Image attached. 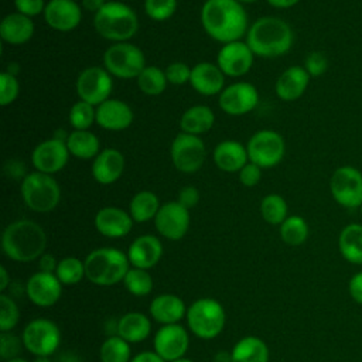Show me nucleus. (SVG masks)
<instances>
[{"mask_svg":"<svg viewBox=\"0 0 362 362\" xmlns=\"http://www.w3.org/2000/svg\"><path fill=\"white\" fill-rule=\"evenodd\" d=\"M163 256V245L154 235H141L136 238L129 249L127 257L133 267L148 270L154 267Z\"/></svg>","mask_w":362,"mask_h":362,"instance_id":"obj_26","label":"nucleus"},{"mask_svg":"<svg viewBox=\"0 0 362 362\" xmlns=\"http://www.w3.org/2000/svg\"><path fill=\"white\" fill-rule=\"evenodd\" d=\"M329 192L334 201L348 209L362 205V173L354 165H341L329 178Z\"/></svg>","mask_w":362,"mask_h":362,"instance_id":"obj_10","label":"nucleus"},{"mask_svg":"<svg viewBox=\"0 0 362 362\" xmlns=\"http://www.w3.org/2000/svg\"><path fill=\"white\" fill-rule=\"evenodd\" d=\"M199 18L204 31L221 44L239 41L249 30L247 11L238 0H206Z\"/></svg>","mask_w":362,"mask_h":362,"instance_id":"obj_1","label":"nucleus"},{"mask_svg":"<svg viewBox=\"0 0 362 362\" xmlns=\"http://www.w3.org/2000/svg\"><path fill=\"white\" fill-rule=\"evenodd\" d=\"M189 337L187 329L180 324L163 325L154 335V352L165 362L182 358L188 349Z\"/></svg>","mask_w":362,"mask_h":362,"instance_id":"obj_18","label":"nucleus"},{"mask_svg":"<svg viewBox=\"0 0 362 362\" xmlns=\"http://www.w3.org/2000/svg\"><path fill=\"white\" fill-rule=\"evenodd\" d=\"M238 177L242 185L245 187H255L262 180V168L259 165H256L252 161H247L239 171H238Z\"/></svg>","mask_w":362,"mask_h":362,"instance_id":"obj_49","label":"nucleus"},{"mask_svg":"<svg viewBox=\"0 0 362 362\" xmlns=\"http://www.w3.org/2000/svg\"><path fill=\"white\" fill-rule=\"evenodd\" d=\"M151 331V322L143 313L132 311L122 315L116 325V332L129 344L144 341Z\"/></svg>","mask_w":362,"mask_h":362,"instance_id":"obj_30","label":"nucleus"},{"mask_svg":"<svg viewBox=\"0 0 362 362\" xmlns=\"http://www.w3.org/2000/svg\"><path fill=\"white\" fill-rule=\"evenodd\" d=\"M160 206V199L153 191H139L130 199L129 214L134 222L143 223L154 219Z\"/></svg>","mask_w":362,"mask_h":362,"instance_id":"obj_35","label":"nucleus"},{"mask_svg":"<svg viewBox=\"0 0 362 362\" xmlns=\"http://www.w3.org/2000/svg\"><path fill=\"white\" fill-rule=\"evenodd\" d=\"M274 8H290L294 7L300 0H266Z\"/></svg>","mask_w":362,"mask_h":362,"instance_id":"obj_56","label":"nucleus"},{"mask_svg":"<svg viewBox=\"0 0 362 362\" xmlns=\"http://www.w3.org/2000/svg\"><path fill=\"white\" fill-rule=\"evenodd\" d=\"M47 247V233L34 221L18 219L6 226L1 236L4 255L20 263L40 259Z\"/></svg>","mask_w":362,"mask_h":362,"instance_id":"obj_3","label":"nucleus"},{"mask_svg":"<svg viewBox=\"0 0 362 362\" xmlns=\"http://www.w3.org/2000/svg\"><path fill=\"white\" fill-rule=\"evenodd\" d=\"M8 283H10L8 273H7L6 267L1 266L0 267V291H4L7 288V286H8Z\"/></svg>","mask_w":362,"mask_h":362,"instance_id":"obj_57","label":"nucleus"},{"mask_svg":"<svg viewBox=\"0 0 362 362\" xmlns=\"http://www.w3.org/2000/svg\"><path fill=\"white\" fill-rule=\"evenodd\" d=\"M124 287L129 293H132L136 297H144L151 293L153 290V279L150 273L144 269L132 267L129 269L127 274L124 276Z\"/></svg>","mask_w":362,"mask_h":362,"instance_id":"obj_42","label":"nucleus"},{"mask_svg":"<svg viewBox=\"0 0 362 362\" xmlns=\"http://www.w3.org/2000/svg\"><path fill=\"white\" fill-rule=\"evenodd\" d=\"M133 218L129 212L117 206H103L95 215L96 230L112 239H119L126 235L133 228Z\"/></svg>","mask_w":362,"mask_h":362,"instance_id":"obj_23","label":"nucleus"},{"mask_svg":"<svg viewBox=\"0 0 362 362\" xmlns=\"http://www.w3.org/2000/svg\"><path fill=\"white\" fill-rule=\"evenodd\" d=\"M185 303L175 294H160L154 297L150 303V315L154 321L168 325V324H178L187 315Z\"/></svg>","mask_w":362,"mask_h":362,"instance_id":"obj_29","label":"nucleus"},{"mask_svg":"<svg viewBox=\"0 0 362 362\" xmlns=\"http://www.w3.org/2000/svg\"><path fill=\"white\" fill-rule=\"evenodd\" d=\"M130 362H165L161 356H158L154 351H144L132 358Z\"/></svg>","mask_w":362,"mask_h":362,"instance_id":"obj_54","label":"nucleus"},{"mask_svg":"<svg viewBox=\"0 0 362 362\" xmlns=\"http://www.w3.org/2000/svg\"><path fill=\"white\" fill-rule=\"evenodd\" d=\"M239 3H242V4H249V3H255V1H257V0H238Z\"/></svg>","mask_w":362,"mask_h":362,"instance_id":"obj_62","label":"nucleus"},{"mask_svg":"<svg viewBox=\"0 0 362 362\" xmlns=\"http://www.w3.org/2000/svg\"><path fill=\"white\" fill-rule=\"evenodd\" d=\"M68 120L74 130H89L96 123V106L79 99L69 109Z\"/></svg>","mask_w":362,"mask_h":362,"instance_id":"obj_41","label":"nucleus"},{"mask_svg":"<svg viewBox=\"0 0 362 362\" xmlns=\"http://www.w3.org/2000/svg\"><path fill=\"white\" fill-rule=\"evenodd\" d=\"M214 123H215V113L206 105H194L188 107L180 119L181 132L194 134V136H201L209 132Z\"/></svg>","mask_w":362,"mask_h":362,"instance_id":"obj_31","label":"nucleus"},{"mask_svg":"<svg viewBox=\"0 0 362 362\" xmlns=\"http://www.w3.org/2000/svg\"><path fill=\"white\" fill-rule=\"evenodd\" d=\"M232 362H269V348L259 337H245L232 348Z\"/></svg>","mask_w":362,"mask_h":362,"instance_id":"obj_34","label":"nucleus"},{"mask_svg":"<svg viewBox=\"0 0 362 362\" xmlns=\"http://www.w3.org/2000/svg\"><path fill=\"white\" fill-rule=\"evenodd\" d=\"M100 362H130V344L119 335L103 341L99 349Z\"/></svg>","mask_w":362,"mask_h":362,"instance_id":"obj_39","label":"nucleus"},{"mask_svg":"<svg viewBox=\"0 0 362 362\" xmlns=\"http://www.w3.org/2000/svg\"><path fill=\"white\" fill-rule=\"evenodd\" d=\"M20 192L24 204L34 212L54 211L61 201V187L51 174L33 171L23 177Z\"/></svg>","mask_w":362,"mask_h":362,"instance_id":"obj_6","label":"nucleus"},{"mask_svg":"<svg viewBox=\"0 0 362 362\" xmlns=\"http://www.w3.org/2000/svg\"><path fill=\"white\" fill-rule=\"evenodd\" d=\"M86 279L102 287L115 286L124 280L129 272L127 253L116 247H99L92 250L83 260Z\"/></svg>","mask_w":362,"mask_h":362,"instance_id":"obj_5","label":"nucleus"},{"mask_svg":"<svg viewBox=\"0 0 362 362\" xmlns=\"http://www.w3.org/2000/svg\"><path fill=\"white\" fill-rule=\"evenodd\" d=\"M170 157L180 173L192 174L204 165L206 148L199 136L180 132L171 141Z\"/></svg>","mask_w":362,"mask_h":362,"instance_id":"obj_11","label":"nucleus"},{"mask_svg":"<svg viewBox=\"0 0 362 362\" xmlns=\"http://www.w3.org/2000/svg\"><path fill=\"white\" fill-rule=\"evenodd\" d=\"M189 85L204 96L219 95L225 88V74L216 64L198 62L191 68Z\"/></svg>","mask_w":362,"mask_h":362,"instance_id":"obj_24","label":"nucleus"},{"mask_svg":"<svg viewBox=\"0 0 362 362\" xmlns=\"http://www.w3.org/2000/svg\"><path fill=\"white\" fill-rule=\"evenodd\" d=\"M311 76L304 66L293 65L284 69L274 83V92L279 99L284 102H294L300 99L308 88Z\"/></svg>","mask_w":362,"mask_h":362,"instance_id":"obj_25","label":"nucleus"},{"mask_svg":"<svg viewBox=\"0 0 362 362\" xmlns=\"http://www.w3.org/2000/svg\"><path fill=\"white\" fill-rule=\"evenodd\" d=\"M255 54L246 44V41H232L222 44L218 55L216 65L225 74V76L239 78L246 75L253 66Z\"/></svg>","mask_w":362,"mask_h":362,"instance_id":"obj_17","label":"nucleus"},{"mask_svg":"<svg viewBox=\"0 0 362 362\" xmlns=\"http://www.w3.org/2000/svg\"><path fill=\"white\" fill-rule=\"evenodd\" d=\"M214 362H232V352L219 351L214 356Z\"/></svg>","mask_w":362,"mask_h":362,"instance_id":"obj_58","label":"nucleus"},{"mask_svg":"<svg viewBox=\"0 0 362 362\" xmlns=\"http://www.w3.org/2000/svg\"><path fill=\"white\" fill-rule=\"evenodd\" d=\"M212 158L215 165L225 173H238L249 161L246 146L230 139L222 140L215 146Z\"/></svg>","mask_w":362,"mask_h":362,"instance_id":"obj_28","label":"nucleus"},{"mask_svg":"<svg viewBox=\"0 0 362 362\" xmlns=\"http://www.w3.org/2000/svg\"><path fill=\"white\" fill-rule=\"evenodd\" d=\"M75 90L81 100L99 106L113 92V76L102 66H88L79 72Z\"/></svg>","mask_w":362,"mask_h":362,"instance_id":"obj_13","label":"nucleus"},{"mask_svg":"<svg viewBox=\"0 0 362 362\" xmlns=\"http://www.w3.org/2000/svg\"><path fill=\"white\" fill-rule=\"evenodd\" d=\"M136 82L139 89L147 96L161 95L168 85L165 72L156 65H147L136 78Z\"/></svg>","mask_w":362,"mask_h":362,"instance_id":"obj_36","label":"nucleus"},{"mask_svg":"<svg viewBox=\"0 0 362 362\" xmlns=\"http://www.w3.org/2000/svg\"><path fill=\"white\" fill-rule=\"evenodd\" d=\"M106 4V0H81V7L85 8L86 11L98 13L103 6Z\"/></svg>","mask_w":362,"mask_h":362,"instance_id":"obj_55","label":"nucleus"},{"mask_svg":"<svg viewBox=\"0 0 362 362\" xmlns=\"http://www.w3.org/2000/svg\"><path fill=\"white\" fill-rule=\"evenodd\" d=\"M23 339H18V337H16L11 332H1L0 334V356L6 361L17 358L20 349H21Z\"/></svg>","mask_w":362,"mask_h":362,"instance_id":"obj_48","label":"nucleus"},{"mask_svg":"<svg viewBox=\"0 0 362 362\" xmlns=\"http://www.w3.org/2000/svg\"><path fill=\"white\" fill-rule=\"evenodd\" d=\"M348 290H349V294H351L352 300L362 305V272L355 273L351 277L349 284H348Z\"/></svg>","mask_w":362,"mask_h":362,"instance_id":"obj_52","label":"nucleus"},{"mask_svg":"<svg viewBox=\"0 0 362 362\" xmlns=\"http://www.w3.org/2000/svg\"><path fill=\"white\" fill-rule=\"evenodd\" d=\"M359 209H361V215H362V205H361V206H359Z\"/></svg>","mask_w":362,"mask_h":362,"instance_id":"obj_63","label":"nucleus"},{"mask_svg":"<svg viewBox=\"0 0 362 362\" xmlns=\"http://www.w3.org/2000/svg\"><path fill=\"white\" fill-rule=\"evenodd\" d=\"M42 16L52 30L69 33L81 24L82 7L75 0H49Z\"/></svg>","mask_w":362,"mask_h":362,"instance_id":"obj_19","label":"nucleus"},{"mask_svg":"<svg viewBox=\"0 0 362 362\" xmlns=\"http://www.w3.org/2000/svg\"><path fill=\"white\" fill-rule=\"evenodd\" d=\"M338 247L342 257L352 264H362V225L349 223L338 236Z\"/></svg>","mask_w":362,"mask_h":362,"instance_id":"obj_33","label":"nucleus"},{"mask_svg":"<svg viewBox=\"0 0 362 362\" xmlns=\"http://www.w3.org/2000/svg\"><path fill=\"white\" fill-rule=\"evenodd\" d=\"M21 339L30 354L35 356H51L61 344V332L55 322L37 318L25 325Z\"/></svg>","mask_w":362,"mask_h":362,"instance_id":"obj_12","label":"nucleus"},{"mask_svg":"<svg viewBox=\"0 0 362 362\" xmlns=\"http://www.w3.org/2000/svg\"><path fill=\"white\" fill-rule=\"evenodd\" d=\"M146 66L144 52L129 41L113 42L103 54V68L113 78L136 79Z\"/></svg>","mask_w":362,"mask_h":362,"instance_id":"obj_8","label":"nucleus"},{"mask_svg":"<svg viewBox=\"0 0 362 362\" xmlns=\"http://www.w3.org/2000/svg\"><path fill=\"white\" fill-rule=\"evenodd\" d=\"M154 221L157 232L168 240H180L188 232L191 223L189 209L178 201H170L160 206Z\"/></svg>","mask_w":362,"mask_h":362,"instance_id":"obj_15","label":"nucleus"},{"mask_svg":"<svg viewBox=\"0 0 362 362\" xmlns=\"http://www.w3.org/2000/svg\"><path fill=\"white\" fill-rule=\"evenodd\" d=\"M304 68L311 78H318L327 72L328 59L322 52L311 51L304 59Z\"/></svg>","mask_w":362,"mask_h":362,"instance_id":"obj_47","label":"nucleus"},{"mask_svg":"<svg viewBox=\"0 0 362 362\" xmlns=\"http://www.w3.org/2000/svg\"><path fill=\"white\" fill-rule=\"evenodd\" d=\"M6 362H28V361H25V359H23V358H13V359H8V361H6Z\"/></svg>","mask_w":362,"mask_h":362,"instance_id":"obj_61","label":"nucleus"},{"mask_svg":"<svg viewBox=\"0 0 362 362\" xmlns=\"http://www.w3.org/2000/svg\"><path fill=\"white\" fill-rule=\"evenodd\" d=\"M246 44L262 58H276L287 54L294 44V33L287 21L273 16H263L249 25Z\"/></svg>","mask_w":362,"mask_h":362,"instance_id":"obj_2","label":"nucleus"},{"mask_svg":"<svg viewBox=\"0 0 362 362\" xmlns=\"http://www.w3.org/2000/svg\"><path fill=\"white\" fill-rule=\"evenodd\" d=\"M34 31L35 25L33 18L18 11L4 16L0 23L1 41L8 45H23L28 42L33 38Z\"/></svg>","mask_w":362,"mask_h":362,"instance_id":"obj_27","label":"nucleus"},{"mask_svg":"<svg viewBox=\"0 0 362 362\" xmlns=\"http://www.w3.org/2000/svg\"><path fill=\"white\" fill-rule=\"evenodd\" d=\"M16 10L27 17H34L42 14L47 3L44 0H14Z\"/></svg>","mask_w":362,"mask_h":362,"instance_id":"obj_50","label":"nucleus"},{"mask_svg":"<svg viewBox=\"0 0 362 362\" xmlns=\"http://www.w3.org/2000/svg\"><path fill=\"white\" fill-rule=\"evenodd\" d=\"M55 276L64 286L78 284L85 276V263L78 257L68 256L58 262Z\"/></svg>","mask_w":362,"mask_h":362,"instance_id":"obj_40","label":"nucleus"},{"mask_svg":"<svg viewBox=\"0 0 362 362\" xmlns=\"http://www.w3.org/2000/svg\"><path fill=\"white\" fill-rule=\"evenodd\" d=\"M66 147L71 156L81 160L95 158L100 153V141L90 130H72L68 133Z\"/></svg>","mask_w":362,"mask_h":362,"instance_id":"obj_32","label":"nucleus"},{"mask_svg":"<svg viewBox=\"0 0 362 362\" xmlns=\"http://www.w3.org/2000/svg\"><path fill=\"white\" fill-rule=\"evenodd\" d=\"M25 293L31 303L38 307H51L54 305L62 294V283L54 273L37 272L34 273L27 284Z\"/></svg>","mask_w":362,"mask_h":362,"instance_id":"obj_20","label":"nucleus"},{"mask_svg":"<svg viewBox=\"0 0 362 362\" xmlns=\"http://www.w3.org/2000/svg\"><path fill=\"white\" fill-rule=\"evenodd\" d=\"M165 76L168 83L171 85H184V83H189V78H191V66H188L185 62L181 61H175L171 62L165 69Z\"/></svg>","mask_w":362,"mask_h":362,"instance_id":"obj_46","label":"nucleus"},{"mask_svg":"<svg viewBox=\"0 0 362 362\" xmlns=\"http://www.w3.org/2000/svg\"><path fill=\"white\" fill-rule=\"evenodd\" d=\"M69 156L71 154L66 147V141L51 137L34 147L31 153V164L34 165L35 171L52 175L68 164Z\"/></svg>","mask_w":362,"mask_h":362,"instance_id":"obj_16","label":"nucleus"},{"mask_svg":"<svg viewBox=\"0 0 362 362\" xmlns=\"http://www.w3.org/2000/svg\"><path fill=\"white\" fill-rule=\"evenodd\" d=\"M260 215L270 225H281L288 216L286 199L279 194H267L260 202Z\"/></svg>","mask_w":362,"mask_h":362,"instance_id":"obj_38","label":"nucleus"},{"mask_svg":"<svg viewBox=\"0 0 362 362\" xmlns=\"http://www.w3.org/2000/svg\"><path fill=\"white\" fill-rule=\"evenodd\" d=\"M57 259L51 255V253H44L41 257H40V262H38V267H40V272H44V273H54L57 272Z\"/></svg>","mask_w":362,"mask_h":362,"instance_id":"obj_53","label":"nucleus"},{"mask_svg":"<svg viewBox=\"0 0 362 362\" xmlns=\"http://www.w3.org/2000/svg\"><path fill=\"white\" fill-rule=\"evenodd\" d=\"M126 160L120 150L106 147L93 158L90 165L92 177L102 185H110L116 182L124 173Z\"/></svg>","mask_w":362,"mask_h":362,"instance_id":"obj_21","label":"nucleus"},{"mask_svg":"<svg viewBox=\"0 0 362 362\" xmlns=\"http://www.w3.org/2000/svg\"><path fill=\"white\" fill-rule=\"evenodd\" d=\"M177 201L187 209L194 208L199 202V191L194 185H185L178 191Z\"/></svg>","mask_w":362,"mask_h":362,"instance_id":"obj_51","label":"nucleus"},{"mask_svg":"<svg viewBox=\"0 0 362 362\" xmlns=\"http://www.w3.org/2000/svg\"><path fill=\"white\" fill-rule=\"evenodd\" d=\"M20 313L14 300L6 294L0 296V331L10 332L18 322Z\"/></svg>","mask_w":362,"mask_h":362,"instance_id":"obj_43","label":"nucleus"},{"mask_svg":"<svg viewBox=\"0 0 362 362\" xmlns=\"http://www.w3.org/2000/svg\"><path fill=\"white\" fill-rule=\"evenodd\" d=\"M187 324L189 331L201 339L218 337L226 322V314L222 304L214 298H199L187 310Z\"/></svg>","mask_w":362,"mask_h":362,"instance_id":"obj_7","label":"nucleus"},{"mask_svg":"<svg viewBox=\"0 0 362 362\" xmlns=\"http://www.w3.org/2000/svg\"><path fill=\"white\" fill-rule=\"evenodd\" d=\"M171 362H194V361H191V359H188V358H178V359H175V361H171Z\"/></svg>","mask_w":362,"mask_h":362,"instance_id":"obj_60","label":"nucleus"},{"mask_svg":"<svg viewBox=\"0 0 362 362\" xmlns=\"http://www.w3.org/2000/svg\"><path fill=\"white\" fill-rule=\"evenodd\" d=\"M249 161L263 168H272L280 164L286 154V141L283 136L272 129H263L250 136L246 143Z\"/></svg>","mask_w":362,"mask_h":362,"instance_id":"obj_9","label":"nucleus"},{"mask_svg":"<svg viewBox=\"0 0 362 362\" xmlns=\"http://www.w3.org/2000/svg\"><path fill=\"white\" fill-rule=\"evenodd\" d=\"M134 113L132 107L115 98H109L99 106H96V123L105 130L120 132L132 126Z\"/></svg>","mask_w":362,"mask_h":362,"instance_id":"obj_22","label":"nucleus"},{"mask_svg":"<svg viewBox=\"0 0 362 362\" xmlns=\"http://www.w3.org/2000/svg\"><path fill=\"white\" fill-rule=\"evenodd\" d=\"M178 0H144V13L154 21H165L177 10Z\"/></svg>","mask_w":362,"mask_h":362,"instance_id":"obj_44","label":"nucleus"},{"mask_svg":"<svg viewBox=\"0 0 362 362\" xmlns=\"http://www.w3.org/2000/svg\"><path fill=\"white\" fill-rule=\"evenodd\" d=\"M34 362H51L49 356H37Z\"/></svg>","mask_w":362,"mask_h":362,"instance_id":"obj_59","label":"nucleus"},{"mask_svg":"<svg viewBox=\"0 0 362 362\" xmlns=\"http://www.w3.org/2000/svg\"><path fill=\"white\" fill-rule=\"evenodd\" d=\"M259 103V92L250 82L239 81L223 88L218 105L222 112L230 116H242L252 112Z\"/></svg>","mask_w":362,"mask_h":362,"instance_id":"obj_14","label":"nucleus"},{"mask_svg":"<svg viewBox=\"0 0 362 362\" xmlns=\"http://www.w3.org/2000/svg\"><path fill=\"white\" fill-rule=\"evenodd\" d=\"M280 238L290 246H300L308 238V223L300 215H290L280 225Z\"/></svg>","mask_w":362,"mask_h":362,"instance_id":"obj_37","label":"nucleus"},{"mask_svg":"<svg viewBox=\"0 0 362 362\" xmlns=\"http://www.w3.org/2000/svg\"><path fill=\"white\" fill-rule=\"evenodd\" d=\"M20 93V82L16 75L8 71H3L0 74V105L7 106L11 105Z\"/></svg>","mask_w":362,"mask_h":362,"instance_id":"obj_45","label":"nucleus"},{"mask_svg":"<svg viewBox=\"0 0 362 362\" xmlns=\"http://www.w3.org/2000/svg\"><path fill=\"white\" fill-rule=\"evenodd\" d=\"M93 27L102 38L112 42H124L136 35L139 17L123 1H106L93 17Z\"/></svg>","mask_w":362,"mask_h":362,"instance_id":"obj_4","label":"nucleus"}]
</instances>
